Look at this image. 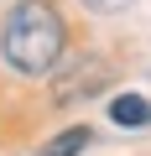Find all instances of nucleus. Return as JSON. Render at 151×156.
Masks as SVG:
<instances>
[{"mask_svg": "<svg viewBox=\"0 0 151 156\" xmlns=\"http://www.w3.org/2000/svg\"><path fill=\"white\" fill-rule=\"evenodd\" d=\"M63 42H68V26L63 16L47 5V0H21L11 5L5 26H0V47H5V62L21 68V73H47L57 57H63Z\"/></svg>", "mask_w": 151, "mask_h": 156, "instance_id": "f257e3e1", "label": "nucleus"}, {"mask_svg": "<svg viewBox=\"0 0 151 156\" xmlns=\"http://www.w3.org/2000/svg\"><path fill=\"white\" fill-rule=\"evenodd\" d=\"M104 83H110V62H104V57H78V62L57 78L52 99H57V104H73V99L84 104V99H89V94H99Z\"/></svg>", "mask_w": 151, "mask_h": 156, "instance_id": "f03ea898", "label": "nucleus"}, {"mask_svg": "<svg viewBox=\"0 0 151 156\" xmlns=\"http://www.w3.org/2000/svg\"><path fill=\"white\" fill-rule=\"evenodd\" d=\"M110 120L125 125V130H146V125H151V99H141V94H120V99L110 104Z\"/></svg>", "mask_w": 151, "mask_h": 156, "instance_id": "7ed1b4c3", "label": "nucleus"}, {"mask_svg": "<svg viewBox=\"0 0 151 156\" xmlns=\"http://www.w3.org/2000/svg\"><path fill=\"white\" fill-rule=\"evenodd\" d=\"M84 146H89V130H84V125H73V130H63V135H52V140H47V146H42L37 156H78Z\"/></svg>", "mask_w": 151, "mask_h": 156, "instance_id": "20e7f679", "label": "nucleus"}, {"mask_svg": "<svg viewBox=\"0 0 151 156\" xmlns=\"http://www.w3.org/2000/svg\"><path fill=\"white\" fill-rule=\"evenodd\" d=\"M84 5H89V11H99V16H115V11H125V5H130V0H84Z\"/></svg>", "mask_w": 151, "mask_h": 156, "instance_id": "39448f33", "label": "nucleus"}]
</instances>
